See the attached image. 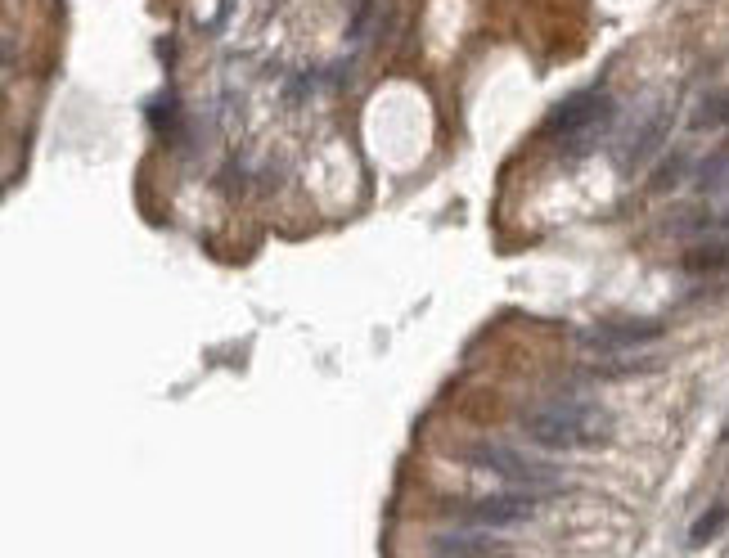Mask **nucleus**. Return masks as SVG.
<instances>
[{
	"mask_svg": "<svg viewBox=\"0 0 729 558\" xmlns=\"http://www.w3.org/2000/svg\"><path fill=\"white\" fill-rule=\"evenodd\" d=\"M518 428L545 450H599L612 441V414L585 396H549L518 414Z\"/></svg>",
	"mask_w": 729,
	"mask_h": 558,
	"instance_id": "nucleus-1",
	"label": "nucleus"
},
{
	"mask_svg": "<svg viewBox=\"0 0 729 558\" xmlns=\"http://www.w3.org/2000/svg\"><path fill=\"white\" fill-rule=\"evenodd\" d=\"M464 464L477 468V473H486V477H495V482H504L509 491L536 495V500H545V495H554V491H567L563 468L545 464V459H531L513 446H500V441H477V446H468Z\"/></svg>",
	"mask_w": 729,
	"mask_h": 558,
	"instance_id": "nucleus-2",
	"label": "nucleus"
},
{
	"mask_svg": "<svg viewBox=\"0 0 729 558\" xmlns=\"http://www.w3.org/2000/svg\"><path fill=\"white\" fill-rule=\"evenodd\" d=\"M612 117H617V104H612L608 95H599V90H576V95H567L563 104L549 108L545 135L567 153V158H581V153H590L594 144L608 135Z\"/></svg>",
	"mask_w": 729,
	"mask_h": 558,
	"instance_id": "nucleus-3",
	"label": "nucleus"
},
{
	"mask_svg": "<svg viewBox=\"0 0 729 558\" xmlns=\"http://www.w3.org/2000/svg\"><path fill=\"white\" fill-rule=\"evenodd\" d=\"M536 495H522V491H504V495H477V500H459L450 504L459 522L477 531H509V527H522V522L536 518Z\"/></svg>",
	"mask_w": 729,
	"mask_h": 558,
	"instance_id": "nucleus-4",
	"label": "nucleus"
},
{
	"mask_svg": "<svg viewBox=\"0 0 729 558\" xmlns=\"http://www.w3.org/2000/svg\"><path fill=\"white\" fill-rule=\"evenodd\" d=\"M666 333L662 320H639V315H612V320H599L590 329H581V347L594 351V356H626V351L653 347Z\"/></svg>",
	"mask_w": 729,
	"mask_h": 558,
	"instance_id": "nucleus-5",
	"label": "nucleus"
},
{
	"mask_svg": "<svg viewBox=\"0 0 729 558\" xmlns=\"http://www.w3.org/2000/svg\"><path fill=\"white\" fill-rule=\"evenodd\" d=\"M491 540L482 531H437L432 536V554L437 558H482Z\"/></svg>",
	"mask_w": 729,
	"mask_h": 558,
	"instance_id": "nucleus-6",
	"label": "nucleus"
},
{
	"mask_svg": "<svg viewBox=\"0 0 729 558\" xmlns=\"http://www.w3.org/2000/svg\"><path fill=\"white\" fill-rule=\"evenodd\" d=\"M684 270L689 275H720L729 270V239H702L684 252Z\"/></svg>",
	"mask_w": 729,
	"mask_h": 558,
	"instance_id": "nucleus-7",
	"label": "nucleus"
},
{
	"mask_svg": "<svg viewBox=\"0 0 729 558\" xmlns=\"http://www.w3.org/2000/svg\"><path fill=\"white\" fill-rule=\"evenodd\" d=\"M698 189L702 194H720V189H729V149L711 153V158L698 167Z\"/></svg>",
	"mask_w": 729,
	"mask_h": 558,
	"instance_id": "nucleus-8",
	"label": "nucleus"
},
{
	"mask_svg": "<svg viewBox=\"0 0 729 558\" xmlns=\"http://www.w3.org/2000/svg\"><path fill=\"white\" fill-rule=\"evenodd\" d=\"M725 522H729V504H711V509L702 513L698 522H693V531H689V545H707V540H716Z\"/></svg>",
	"mask_w": 729,
	"mask_h": 558,
	"instance_id": "nucleus-9",
	"label": "nucleus"
},
{
	"mask_svg": "<svg viewBox=\"0 0 729 558\" xmlns=\"http://www.w3.org/2000/svg\"><path fill=\"white\" fill-rule=\"evenodd\" d=\"M149 117H153V126H158L162 135H180V104H176V95H162L158 104L149 108Z\"/></svg>",
	"mask_w": 729,
	"mask_h": 558,
	"instance_id": "nucleus-10",
	"label": "nucleus"
},
{
	"mask_svg": "<svg viewBox=\"0 0 729 558\" xmlns=\"http://www.w3.org/2000/svg\"><path fill=\"white\" fill-rule=\"evenodd\" d=\"M662 360H621V365H599L590 369V378H635V374H653Z\"/></svg>",
	"mask_w": 729,
	"mask_h": 558,
	"instance_id": "nucleus-11",
	"label": "nucleus"
},
{
	"mask_svg": "<svg viewBox=\"0 0 729 558\" xmlns=\"http://www.w3.org/2000/svg\"><path fill=\"white\" fill-rule=\"evenodd\" d=\"M684 171H689V158H684V153H671V158L662 162V171H657L653 176V189L657 194H666V189H675L684 180Z\"/></svg>",
	"mask_w": 729,
	"mask_h": 558,
	"instance_id": "nucleus-12",
	"label": "nucleus"
},
{
	"mask_svg": "<svg viewBox=\"0 0 729 558\" xmlns=\"http://www.w3.org/2000/svg\"><path fill=\"white\" fill-rule=\"evenodd\" d=\"M725 432H729V423H725Z\"/></svg>",
	"mask_w": 729,
	"mask_h": 558,
	"instance_id": "nucleus-13",
	"label": "nucleus"
}]
</instances>
